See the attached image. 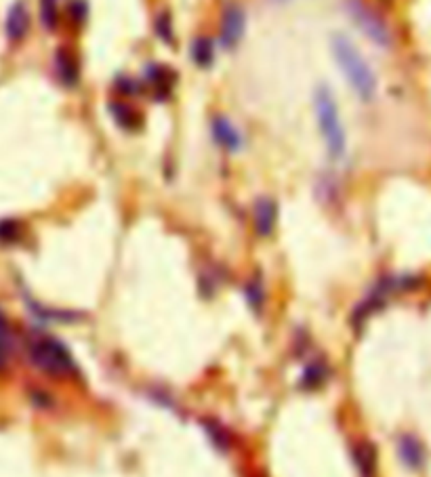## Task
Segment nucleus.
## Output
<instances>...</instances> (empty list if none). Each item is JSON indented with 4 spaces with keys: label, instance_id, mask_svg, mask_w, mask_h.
I'll return each instance as SVG.
<instances>
[{
    "label": "nucleus",
    "instance_id": "1",
    "mask_svg": "<svg viewBox=\"0 0 431 477\" xmlns=\"http://www.w3.org/2000/svg\"><path fill=\"white\" fill-rule=\"evenodd\" d=\"M330 49L349 87L357 93L360 99L371 101L377 93V76L373 67L366 63V59L362 57V53L343 34H337L330 40Z\"/></svg>",
    "mask_w": 431,
    "mask_h": 477
},
{
    "label": "nucleus",
    "instance_id": "2",
    "mask_svg": "<svg viewBox=\"0 0 431 477\" xmlns=\"http://www.w3.org/2000/svg\"><path fill=\"white\" fill-rule=\"evenodd\" d=\"M30 362L44 374L53 378H67L76 374V362L67 347L49 335H32L28 341Z\"/></svg>",
    "mask_w": 431,
    "mask_h": 477
},
{
    "label": "nucleus",
    "instance_id": "3",
    "mask_svg": "<svg viewBox=\"0 0 431 477\" xmlns=\"http://www.w3.org/2000/svg\"><path fill=\"white\" fill-rule=\"evenodd\" d=\"M314 110H316V118L328 149V156L332 160H341L345 156V131L339 118V108L337 101L332 97V93L328 91V87H320L314 93Z\"/></svg>",
    "mask_w": 431,
    "mask_h": 477
},
{
    "label": "nucleus",
    "instance_id": "4",
    "mask_svg": "<svg viewBox=\"0 0 431 477\" xmlns=\"http://www.w3.org/2000/svg\"><path fill=\"white\" fill-rule=\"evenodd\" d=\"M347 13L351 15V19L357 24L373 42H377L379 47H389L391 44V34L387 24L366 5L362 0H347Z\"/></svg>",
    "mask_w": 431,
    "mask_h": 477
},
{
    "label": "nucleus",
    "instance_id": "5",
    "mask_svg": "<svg viewBox=\"0 0 431 477\" xmlns=\"http://www.w3.org/2000/svg\"><path fill=\"white\" fill-rule=\"evenodd\" d=\"M246 28V15L240 5H228L223 11V24H221V42L223 47L232 49L240 42Z\"/></svg>",
    "mask_w": 431,
    "mask_h": 477
},
{
    "label": "nucleus",
    "instance_id": "6",
    "mask_svg": "<svg viewBox=\"0 0 431 477\" xmlns=\"http://www.w3.org/2000/svg\"><path fill=\"white\" fill-rule=\"evenodd\" d=\"M55 74L65 87H76L81 78V67L78 59L69 49H59L55 55Z\"/></svg>",
    "mask_w": 431,
    "mask_h": 477
},
{
    "label": "nucleus",
    "instance_id": "7",
    "mask_svg": "<svg viewBox=\"0 0 431 477\" xmlns=\"http://www.w3.org/2000/svg\"><path fill=\"white\" fill-rule=\"evenodd\" d=\"M212 137L228 151H238L242 147L240 131L226 116H214L212 118Z\"/></svg>",
    "mask_w": 431,
    "mask_h": 477
},
{
    "label": "nucleus",
    "instance_id": "8",
    "mask_svg": "<svg viewBox=\"0 0 431 477\" xmlns=\"http://www.w3.org/2000/svg\"><path fill=\"white\" fill-rule=\"evenodd\" d=\"M253 219H255V229L261 237L271 235V231L276 227V219H278L276 202L269 198H259L255 202V208H253Z\"/></svg>",
    "mask_w": 431,
    "mask_h": 477
},
{
    "label": "nucleus",
    "instance_id": "9",
    "mask_svg": "<svg viewBox=\"0 0 431 477\" xmlns=\"http://www.w3.org/2000/svg\"><path fill=\"white\" fill-rule=\"evenodd\" d=\"M175 78H177L175 72L171 67H164V65H148V69H146V81L152 85L154 97L158 101H162L169 95Z\"/></svg>",
    "mask_w": 431,
    "mask_h": 477
},
{
    "label": "nucleus",
    "instance_id": "10",
    "mask_svg": "<svg viewBox=\"0 0 431 477\" xmlns=\"http://www.w3.org/2000/svg\"><path fill=\"white\" fill-rule=\"evenodd\" d=\"M7 36L11 40H22L28 30H30V13H28V7L22 3V0H17V3L9 9V15H7Z\"/></svg>",
    "mask_w": 431,
    "mask_h": 477
},
{
    "label": "nucleus",
    "instance_id": "11",
    "mask_svg": "<svg viewBox=\"0 0 431 477\" xmlns=\"http://www.w3.org/2000/svg\"><path fill=\"white\" fill-rule=\"evenodd\" d=\"M398 456L408 469H421L425 462V450L414 435H402L398 440Z\"/></svg>",
    "mask_w": 431,
    "mask_h": 477
},
{
    "label": "nucleus",
    "instance_id": "12",
    "mask_svg": "<svg viewBox=\"0 0 431 477\" xmlns=\"http://www.w3.org/2000/svg\"><path fill=\"white\" fill-rule=\"evenodd\" d=\"M330 374V368L324 360H314L305 366L303 376H301V387L303 389H318L326 383Z\"/></svg>",
    "mask_w": 431,
    "mask_h": 477
},
{
    "label": "nucleus",
    "instance_id": "13",
    "mask_svg": "<svg viewBox=\"0 0 431 477\" xmlns=\"http://www.w3.org/2000/svg\"><path fill=\"white\" fill-rule=\"evenodd\" d=\"M353 460H355V467L360 469V473L364 477H373V473L377 469V454H375L373 444H369V442L357 444L353 448Z\"/></svg>",
    "mask_w": 431,
    "mask_h": 477
},
{
    "label": "nucleus",
    "instance_id": "14",
    "mask_svg": "<svg viewBox=\"0 0 431 477\" xmlns=\"http://www.w3.org/2000/svg\"><path fill=\"white\" fill-rule=\"evenodd\" d=\"M110 112H112L114 120H116L122 128H126V131H135V128L141 124V118H139L137 110H133V108L126 106V103H112V106H110Z\"/></svg>",
    "mask_w": 431,
    "mask_h": 477
},
{
    "label": "nucleus",
    "instance_id": "15",
    "mask_svg": "<svg viewBox=\"0 0 431 477\" xmlns=\"http://www.w3.org/2000/svg\"><path fill=\"white\" fill-rule=\"evenodd\" d=\"M11 351H13V335L7 322V315L0 309V370H3L9 360H11Z\"/></svg>",
    "mask_w": 431,
    "mask_h": 477
},
{
    "label": "nucleus",
    "instance_id": "16",
    "mask_svg": "<svg viewBox=\"0 0 431 477\" xmlns=\"http://www.w3.org/2000/svg\"><path fill=\"white\" fill-rule=\"evenodd\" d=\"M192 57L200 67H208L214 57V47L208 38H196L192 44Z\"/></svg>",
    "mask_w": 431,
    "mask_h": 477
},
{
    "label": "nucleus",
    "instance_id": "17",
    "mask_svg": "<svg viewBox=\"0 0 431 477\" xmlns=\"http://www.w3.org/2000/svg\"><path fill=\"white\" fill-rule=\"evenodd\" d=\"M246 301L251 305L253 311H261L263 303H265V286L261 282V278H255L246 284Z\"/></svg>",
    "mask_w": 431,
    "mask_h": 477
},
{
    "label": "nucleus",
    "instance_id": "18",
    "mask_svg": "<svg viewBox=\"0 0 431 477\" xmlns=\"http://www.w3.org/2000/svg\"><path fill=\"white\" fill-rule=\"evenodd\" d=\"M40 17L47 30L57 26V0H40Z\"/></svg>",
    "mask_w": 431,
    "mask_h": 477
},
{
    "label": "nucleus",
    "instance_id": "19",
    "mask_svg": "<svg viewBox=\"0 0 431 477\" xmlns=\"http://www.w3.org/2000/svg\"><path fill=\"white\" fill-rule=\"evenodd\" d=\"M19 237V223L13 219L0 221V240L3 242H15Z\"/></svg>",
    "mask_w": 431,
    "mask_h": 477
},
{
    "label": "nucleus",
    "instance_id": "20",
    "mask_svg": "<svg viewBox=\"0 0 431 477\" xmlns=\"http://www.w3.org/2000/svg\"><path fill=\"white\" fill-rule=\"evenodd\" d=\"M156 34L160 36V40L173 44V26H171V17L167 13H162L158 19H156Z\"/></svg>",
    "mask_w": 431,
    "mask_h": 477
},
{
    "label": "nucleus",
    "instance_id": "21",
    "mask_svg": "<svg viewBox=\"0 0 431 477\" xmlns=\"http://www.w3.org/2000/svg\"><path fill=\"white\" fill-rule=\"evenodd\" d=\"M69 17L74 19L76 24H83L87 19V3H85V0H71Z\"/></svg>",
    "mask_w": 431,
    "mask_h": 477
},
{
    "label": "nucleus",
    "instance_id": "22",
    "mask_svg": "<svg viewBox=\"0 0 431 477\" xmlns=\"http://www.w3.org/2000/svg\"><path fill=\"white\" fill-rule=\"evenodd\" d=\"M118 91H122L124 95H137L139 91H141V87H139V83L137 81H133V78H118Z\"/></svg>",
    "mask_w": 431,
    "mask_h": 477
}]
</instances>
